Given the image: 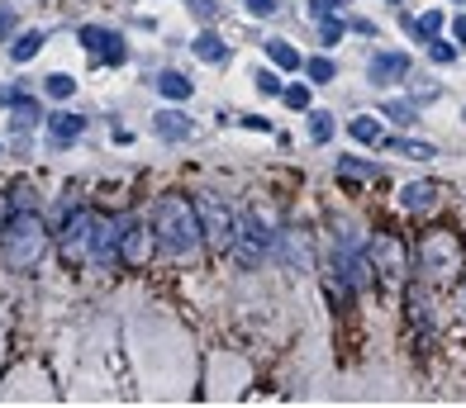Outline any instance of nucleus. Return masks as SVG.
Instances as JSON below:
<instances>
[{
	"mask_svg": "<svg viewBox=\"0 0 466 408\" xmlns=\"http://www.w3.org/2000/svg\"><path fill=\"white\" fill-rule=\"evenodd\" d=\"M152 237H157L162 251H172V256H186V251L200 242V209H191L186 200L177 195H167V200L152 209Z\"/></svg>",
	"mask_w": 466,
	"mask_h": 408,
	"instance_id": "nucleus-1",
	"label": "nucleus"
},
{
	"mask_svg": "<svg viewBox=\"0 0 466 408\" xmlns=\"http://www.w3.org/2000/svg\"><path fill=\"white\" fill-rule=\"evenodd\" d=\"M38 251H43V223H38V214H19L5 228V256L15 266H29V261H38Z\"/></svg>",
	"mask_w": 466,
	"mask_h": 408,
	"instance_id": "nucleus-2",
	"label": "nucleus"
},
{
	"mask_svg": "<svg viewBox=\"0 0 466 408\" xmlns=\"http://www.w3.org/2000/svg\"><path fill=\"white\" fill-rule=\"evenodd\" d=\"M81 47H91V57H105V62H124V38L114 29H96V24H86L81 29Z\"/></svg>",
	"mask_w": 466,
	"mask_h": 408,
	"instance_id": "nucleus-3",
	"label": "nucleus"
},
{
	"mask_svg": "<svg viewBox=\"0 0 466 408\" xmlns=\"http://www.w3.org/2000/svg\"><path fill=\"white\" fill-rule=\"evenodd\" d=\"M200 233H205L209 242H219V247H224L228 237H233V214H228L219 200L200 204Z\"/></svg>",
	"mask_w": 466,
	"mask_h": 408,
	"instance_id": "nucleus-4",
	"label": "nucleus"
},
{
	"mask_svg": "<svg viewBox=\"0 0 466 408\" xmlns=\"http://www.w3.org/2000/svg\"><path fill=\"white\" fill-rule=\"evenodd\" d=\"M86 228H91V256H96V261H110V242H114V223L110 219H91L86 223Z\"/></svg>",
	"mask_w": 466,
	"mask_h": 408,
	"instance_id": "nucleus-5",
	"label": "nucleus"
},
{
	"mask_svg": "<svg viewBox=\"0 0 466 408\" xmlns=\"http://www.w3.org/2000/svg\"><path fill=\"white\" fill-rule=\"evenodd\" d=\"M81 124H86L81 114H52V119H48V128H52V142H72V138L81 133Z\"/></svg>",
	"mask_w": 466,
	"mask_h": 408,
	"instance_id": "nucleus-6",
	"label": "nucleus"
},
{
	"mask_svg": "<svg viewBox=\"0 0 466 408\" xmlns=\"http://www.w3.org/2000/svg\"><path fill=\"white\" fill-rule=\"evenodd\" d=\"M152 124H157L162 138H186V133H191V119H186V114H172V110H162Z\"/></svg>",
	"mask_w": 466,
	"mask_h": 408,
	"instance_id": "nucleus-7",
	"label": "nucleus"
},
{
	"mask_svg": "<svg viewBox=\"0 0 466 408\" xmlns=\"http://www.w3.org/2000/svg\"><path fill=\"white\" fill-rule=\"evenodd\" d=\"M433 195H438V186H433V181H414V186H404V190H400V204L418 209V204H428Z\"/></svg>",
	"mask_w": 466,
	"mask_h": 408,
	"instance_id": "nucleus-8",
	"label": "nucleus"
},
{
	"mask_svg": "<svg viewBox=\"0 0 466 408\" xmlns=\"http://www.w3.org/2000/svg\"><path fill=\"white\" fill-rule=\"evenodd\" d=\"M38 47H43V33H38V29H29V33H19V38H15L10 57H15V62H29V57L38 52Z\"/></svg>",
	"mask_w": 466,
	"mask_h": 408,
	"instance_id": "nucleus-9",
	"label": "nucleus"
},
{
	"mask_svg": "<svg viewBox=\"0 0 466 408\" xmlns=\"http://www.w3.org/2000/svg\"><path fill=\"white\" fill-rule=\"evenodd\" d=\"M195 57H205V62H224V57H228V47L219 43L214 33H200V38H195Z\"/></svg>",
	"mask_w": 466,
	"mask_h": 408,
	"instance_id": "nucleus-10",
	"label": "nucleus"
},
{
	"mask_svg": "<svg viewBox=\"0 0 466 408\" xmlns=\"http://www.w3.org/2000/svg\"><path fill=\"white\" fill-rule=\"evenodd\" d=\"M157 91L172 95V100H186V95H191V81L177 76V72H162V76H157Z\"/></svg>",
	"mask_w": 466,
	"mask_h": 408,
	"instance_id": "nucleus-11",
	"label": "nucleus"
},
{
	"mask_svg": "<svg viewBox=\"0 0 466 408\" xmlns=\"http://www.w3.org/2000/svg\"><path fill=\"white\" fill-rule=\"evenodd\" d=\"M267 47H272V62H281V67H300V52H295L286 38H272Z\"/></svg>",
	"mask_w": 466,
	"mask_h": 408,
	"instance_id": "nucleus-12",
	"label": "nucleus"
},
{
	"mask_svg": "<svg viewBox=\"0 0 466 408\" xmlns=\"http://www.w3.org/2000/svg\"><path fill=\"white\" fill-rule=\"evenodd\" d=\"M43 86H48V95H52V100H67V95L77 91V81L67 76V72H52V76L43 81Z\"/></svg>",
	"mask_w": 466,
	"mask_h": 408,
	"instance_id": "nucleus-13",
	"label": "nucleus"
},
{
	"mask_svg": "<svg viewBox=\"0 0 466 408\" xmlns=\"http://www.w3.org/2000/svg\"><path fill=\"white\" fill-rule=\"evenodd\" d=\"M353 138H357V142H381L376 119H367V114H362V119H353Z\"/></svg>",
	"mask_w": 466,
	"mask_h": 408,
	"instance_id": "nucleus-14",
	"label": "nucleus"
},
{
	"mask_svg": "<svg viewBox=\"0 0 466 408\" xmlns=\"http://www.w3.org/2000/svg\"><path fill=\"white\" fill-rule=\"evenodd\" d=\"M404 57H395V52H390V57H376V76H404Z\"/></svg>",
	"mask_w": 466,
	"mask_h": 408,
	"instance_id": "nucleus-15",
	"label": "nucleus"
},
{
	"mask_svg": "<svg viewBox=\"0 0 466 408\" xmlns=\"http://www.w3.org/2000/svg\"><path fill=\"white\" fill-rule=\"evenodd\" d=\"M38 119V105L33 100H15V128H29Z\"/></svg>",
	"mask_w": 466,
	"mask_h": 408,
	"instance_id": "nucleus-16",
	"label": "nucleus"
},
{
	"mask_svg": "<svg viewBox=\"0 0 466 408\" xmlns=\"http://www.w3.org/2000/svg\"><path fill=\"white\" fill-rule=\"evenodd\" d=\"M286 105H290V110H305V105H309V91H305V86H290V91H286Z\"/></svg>",
	"mask_w": 466,
	"mask_h": 408,
	"instance_id": "nucleus-17",
	"label": "nucleus"
},
{
	"mask_svg": "<svg viewBox=\"0 0 466 408\" xmlns=\"http://www.w3.org/2000/svg\"><path fill=\"white\" fill-rule=\"evenodd\" d=\"M309 76H314V81H328V76H333V62L314 57V62H309Z\"/></svg>",
	"mask_w": 466,
	"mask_h": 408,
	"instance_id": "nucleus-18",
	"label": "nucleus"
},
{
	"mask_svg": "<svg viewBox=\"0 0 466 408\" xmlns=\"http://www.w3.org/2000/svg\"><path fill=\"white\" fill-rule=\"evenodd\" d=\"M428 57H433V62H452V57H457V52H452L448 43H428Z\"/></svg>",
	"mask_w": 466,
	"mask_h": 408,
	"instance_id": "nucleus-19",
	"label": "nucleus"
},
{
	"mask_svg": "<svg viewBox=\"0 0 466 408\" xmlns=\"http://www.w3.org/2000/svg\"><path fill=\"white\" fill-rule=\"evenodd\" d=\"M333 133V119L328 114H314V138H328Z\"/></svg>",
	"mask_w": 466,
	"mask_h": 408,
	"instance_id": "nucleus-20",
	"label": "nucleus"
},
{
	"mask_svg": "<svg viewBox=\"0 0 466 408\" xmlns=\"http://www.w3.org/2000/svg\"><path fill=\"white\" fill-rule=\"evenodd\" d=\"M243 5H248L253 15H272V10H276V0H243Z\"/></svg>",
	"mask_w": 466,
	"mask_h": 408,
	"instance_id": "nucleus-21",
	"label": "nucleus"
},
{
	"mask_svg": "<svg viewBox=\"0 0 466 408\" xmlns=\"http://www.w3.org/2000/svg\"><path fill=\"white\" fill-rule=\"evenodd\" d=\"M195 5V15H214V0H191Z\"/></svg>",
	"mask_w": 466,
	"mask_h": 408,
	"instance_id": "nucleus-22",
	"label": "nucleus"
},
{
	"mask_svg": "<svg viewBox=\"0 0 466 408\" xmlns=\"http://www.w3.org/2000/svg\"><path fill=\"white\" fill-rule=\"evenodd\" d=\"M457 38H466V19H457Z\"/></svg>",
	"mask_w": 466,
	"mask_h": 408,
	"instance_id": "nucleus-23",
	"label": "nucleus"
}]
</instances>
